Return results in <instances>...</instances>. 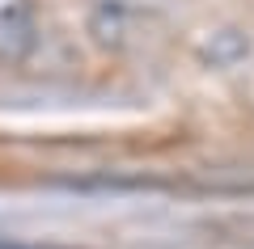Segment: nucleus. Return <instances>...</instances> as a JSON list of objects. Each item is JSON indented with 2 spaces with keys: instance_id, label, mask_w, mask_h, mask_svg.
Returning a JSON list of instances; mask_svg holds the SVG:
<instances>
[{
  "instance_id": "1",
  "label": "nucleus",
  "mask_w": 254,
  "mask_h": 249,
  "mask_svg": "<svg viewBox=\"0 0 254 249\" xmlns=\"http://www.w3.org/2000/svg\"><path fill=\"white\" fill-rule=\"evenodd\" d=\"M38 43L34 0H0V63H21Z\"/></svg>"
}]
</instances>
